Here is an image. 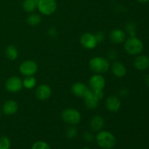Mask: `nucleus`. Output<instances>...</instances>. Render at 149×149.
I'll return each instance as SVG.
<instances>
[{
    "label": "nucleus",
    "mask_w": 149,
    "mask_h": 149,
    "mask_svg": "<svg viewBox=\"0 0 149 149\" xmlns=\"http://www.w3.org/2000/svg\"><path fill=\"white\" fill-rule=\"evenodd\" d=\"M95 140L97 145L103 149L113 148L116 143L115 136L109 131H100L96 135Z\"/></svg>",
    "instance_id": "1"
},
{
    "label": "nucleus",
    "mask_w": 149,
    "mask_h": 149,
    "mask_svg": "<svg viewBox=\"0 0 149 149\" xmlns=\"http://www.w3.org/2000/svg\"><path fill=\"white\" fill-rule=\"evenodd\" d=\"M124 47L129 55H138L143 50L144 45L142 41L137 36H130L125 40Z\"/></svg>",
    "instance_id": "2"
},
{
    "label": "nucleus",
    "mask_w": 149,
    "mask_h": 149,
    "mask_svg": "<svg viewBox=\"0 0 149 149\" xmlns=\"http://www.w3.org/2000/svg\"><path fill=\"white\" fill-rule=\"evenodd\" d=\"M89 66L93 72L96 74H104L110 68V63L107 59L102 57H94L89 63Z\"/></svg>",
    "instance_id": "3"
},
{
    "label": "nucleus",
    "mask_w": 149,
    "mask_h": 149,
    "mask_svg": "<svg viewBox=\"0 0 149 149\" xmlns=\"http://www.w3.org/2000/svg\"><path fill=\"white\" fill-rule=\"evenodd\" d=\"M103 90H90L84 97L86 107L88 109H95L97 107L100 100L103 98Z\"/></svg>",
    "instance_id": "4"
},
{
    "label": "nucleus",
    "mask_w": 149,
    "mask_h": 149,
    "mask_svg": "<svg viewBox=\"0 0 149 149\" xmlns=\"http://www.w3.org/2000/svg\"><path fill=\"white\" fill-rule=\"evenodd\" d=\"M61 117L65 123L70 125H77L81 121V113L75 109H65L61 113Z\"/></svg>",
    "instance_id": "5"
},
{
    "label": "nucleus",
    "mask_w": 149,
    "mask_h": 149,
    "mask_svg": "<svg viewBox=\"0 0 149 149\" xmlns=\"http://www.w3.org/2000/svg\"><path fill=\"white\" fill-rule=\"evenodd\" d=\"M57 7L55 0H39L37 9L45 15H51L56 11Z\"/></svg>",
    "instance_id": "6"
},
{
    "label": "nucleus",
    "mask_w": 149,
    "mask_h": 149,
    "mask_svg": "<svg viewBox=\"0 0 149 149\" xmlns=\"http://www.w3.org/2000/svg\"><path fill=\"white\" fill-rule=\"evenodd\" d=\"M20 72L26 77L33 76L38 71V65L32 60H26L20 64L19 67Z\"/></svg>",
    "instance_id": "7"
},
{
    "label": "nucleus",
    "mask_w": 149,
    "mask_h": 149,
    "mask_svg": "<svg viewBox=\"0 0 149 149\" xmlns=\"http://www.w3.org/2000/svg\"><path fill=\"white\" fill-rule=\"evenodd\" d=\"M5 87L6 90L10 93H17L23 87V80L16 76L10 77L6 81Z\"/></svg>",
    "instance_id": "8"
},
{
    "label": "nucleus",
    "mask_w": 149,
    "mask_h": 149,
    "mask_svg": "<svg viewBox=\"0 0 149 149\" xmlns=\"http://www.w3.org/2000/svg\"><path fill=\"white\" fill-rule=\"evenodd\" d=\"M80 43L83 47L87 49H94L97 45V42L95 37V35L92 34L91 33H83L80 38Z\"/></svg>",
    "instance_id": "9"
},
{
    "label": "nucleus",
    "mask_w": 149,
    "mask_h": 149,
    "mask_svg": "<svg viewBox=\"0 0 149 149\" xmlns=\"http://www.w3.org/2000/svg\"><path fill=\"white\" fill-rule=\"evenodd\" d=\"M89 84L92 90H103L106 86V79L101 74H94L90 77Z\"/></svg>",
    "instance_id": "10"
},
{
    "label": "nucleus",
    "mask_w": 149,
    "mask_h": 149,
    "mask_svg": "<svg viewBox=\"0 0 149 149\" xmlns=\"http://www.w3.org/2000/svg\"><path fill=\"white\" fill-rule=\"evenodd\" d=\"M51 94L52 90L48 84H40L36 90V96L39 100H47L51 96Z\"/></svg>",
    "instance_id": "11"
},
{
    "label": "nucleus",
    "mask_w": 149,
    "mask_h": 149,
    "mask_svg": "<svg viewBox=\"0 0 149 149\" xmlns=\"http://www.w3.org/2000/svg\"><path fill=\"white\" fill-rule=\"evenodd\" d=\"M127 39V33L125 31L119 29H115L110 33V39L113 43L119 45L125 42Z\"/></svg>",
    "instance_id": "12"
},
{
    "label": "nucleus",
    "mask_w": 149,
    "mask_h": 149,
    "mask_svg": "<svg viewBox=\"0 0 149 149\" xmlns=\"http://www.w3.org/2000/svg\"><path fill=\"white\" fill-rule=\"evenodd\" d=\"M122 103L119 97L115 95H111L106 99V109L111 112H116L120 109Z\"/></svg>",
    "instance_id": "13"
},
{
    "label": "nucleus",
    "mask_w": 149,
    "mask_h": 149,
    "mask_svg": "<svg viewBox=\"0 0 149 149\" xmlns=\"http://www.w3.org/2000/svg\"><path fill=\"white\" fill-rule=\"evenodd\" d=\"M133 64L134 67L138 71H145L149 68V58L146 55H138Z\"/></svg>",
    "instance_id": "14"
},
{
    "label": "nucleus",
    "mask_w": 149,
    "mask_h": 149,
    "mask_svg": "<svg viewBox=\"0 0 149 149\" xmlns=\"http://www.w3.org/2000/svg\"><path fill=\"white\" fill-rule=\"evenodd\" d=\"M89 90L90 89L81 82L75 83L73 84L72 87H71V91L74 95L79 97H83V98L87 95Z\"/></svg>",
    "instance_id": "15"
},
{
    "label": "nucleus",
    "mask_w": 149,
    "mask_h": 149,
    "mask_svg": "<svg viewBox=\"0 0 149 149\" xmlns=\"http://www.w3.org/2000/svg\"><path fill=\"white\" fill-rule=\"evenodd\" d=\"M18 110V104L14 100H7L2 106V111L7 116L15 114Z\"/></svg>",
    "instance_id": "16"
},
{
    "label": "nucleus",
    "mask_w": 149,
    "mask_h": 149,
    "mask_svg": "<svg viewBox=\"0 0 149 149\" xmlns=\"http://www.w3.org/2000/svg\"><path fill=\"white\" fill-rule=\"evenodd\" d=\"M105 121L100 116H95L90 121V127L94 132H100L104 127Z\"/></svg>",
    "instance_id": "17"
},
{
    "label": "nucleus",
    "mask_w": 149,
    "mask_h": 149,
    "mask_svg": "<svg viewBox=\"0 0 149 149\" xmlns=\"http://www.w3.org/2000/svg\"><path fill=\"white\" fill-rule=\"evenodd\" d=\"M111 71L116 77H123L126 75L127 69L125 65L119 62H114L111 65Z\"/></svg>",
    "instance_id": "18"
},
{
    "label": "nucleus",
    "mask_w": 149,
    "mask_h": 149,
    "mask_svg": "<svg viewBox=\"0 0 149 149\" xmlns=\"http://www.w3.org/2000/svg\"><path fill=\"white\" fill-rule=\"evenodd\" d=\"M39 0H23V8L28 13H33L38 7Z\"/></svg>",
    "instance_id": "19"
},
{
    "label": "nucleus",
    "mask_w": 149,
    "mask_h": 149,
    "mask_svg": "<svg viewBox=\"0 0 149 149\" xmlns=\"http://www.w3.org/2000/svg\"><path fill=\"white\" fill-rule=\"evenodd\" d=\"M5 55L6 57L9 60H10V61H15L18 57V51H17V49L16 48V47H15L14 45H10L9 46H7V47L6 48Z\"/></svg>",
    "instance_id": "20"
},
{
    "label": "nucleus",
    "mask_w": 149,
    "mask_h": 149,
    "mask_svg": "<svg viewBox=\"0 0 149 149\" xmlns=\"http://www.w3.org/2000/svg\"><path fill=\"white\" fill-rule=\"evenodd\" d=\"M36 84V80L33 76L26 77V78L23 80V86L28 90L33 88Z\"/></svg>",
    "instance_id": "21"
},
{
    "label": "nucleus",
    "mask_w": 149,
    "mask_h": 149,
    "mask_svg": "<svg viewBox=\"0 0 149 149\" xmlns=\"http://www.w3.org/2000/svg\"><path fill=\"white\" fill-rule=\"evenodd\" d=\"M42 21V17L39 15L31 13L27 18V23L31 26H38Z\"/></svg>",
    "instance_id": "22"
},
{
    "label": "nucleus",
    "mask_w": 149,
    "mask_h": 149,
    "mask_svg": "<svg viewBox=\"0 0 149 149\" xmlns=\"http://www.w3.org/2000/svg\"><path fill=\"white\" fill-rule=\"evenodd\" d=\"M136 25L133 22H128L125 25V32L130 35V37L136 36Z\"/></svg>",
    "instance_id": "23"
},
{
    "label": "nucleus",
    "mask_w": 149,
    "mask_h": 149,
    "mask_svg": "<svg viewBox=\"0 0 149 149\" xmlns=\"http://www.w3.org/2000/svg\"><path fill=\"white\" fill-rule=\"evenodd\" d=\"M77 134H78V130H77L75 125H71L69 127L67 128L66 131H65V135L69 139H72V138H76Z\"/></svg>",
    "instance_id": "24"
},
{
    "label": "nucleus",
    "mask_w": 149,
    "mask_h": 149,
    "mask_svg": "<svg viewBox=\"0 0 149 149\" xmlns=\"http://www.w3.org/2000/svg\"><path fill=\"white\" fill-rule=\"evenodd\" d=\"M10 146H11V142L7 137H0V149H10Z\"/></svg>",
    "instance_id": "25"
},
{
    "label": "nucleus",
    "mask_w": 149,
    "mask_h": 149,
    "mask_svg": "<svg viewBox=\"0 0 149 149\" xmlns=\"http://www.w3.org/2000/svg\"><path fill=\"white\" fill-rule=\"evenodd\" d=\"M31 149H51L50 146L45 141H37L32 146Z\"/></svg>",
    "instance_id": "26"
},
{
    "label": "nucleus",
    "mask_w": 149,
    "mask_h": 149,
    "mask_svg": "<svg viewBox=\"0 0 149 149\" xmlns=\"http://www.w3.org/2000/svg\"><path fill=\"white\" fill-rule=\"evenodd\" d=\"M83 138H84V140L86 141V142L90 143V142H92L93 141H94L95 137L94 135H93L92 133H90V132H84V135H83Z\"/></svg>",
    "instance_id": "27"
},
{
    "label": "nucleus",
    "mask_w": 149,
    "mask_h": 149,
    "mask_svg": "<svg viewBox=\"0 0 149 149\" xmlns=\"http://www.w3.org/2000/svg\"><path fill=\"white\" fill-rule=\"evenodd\" d=\"M95 37L97 43H99V42H102L105 39L104 33H103V32H101V31L97 32V33L95 34Z\"/></svg>",
    "instance_id": "28"
},
{
    "label": "nucleus",
    "mask_w": 149,
    "mask_h": 149,
    "mask_svg": "<svg viewBox=\"0 0 149 149\" xmlns=\"http://www.w3.org/2000/svg\"><path fill=\"white\" fill-rule=\"evenodd\" d=\"M108 58L111 60H114L116 59V57H117V52L115 49H111L108 52Z\"/></svg>",
    "instance_id": "29"
},
{
    "label": "nucleus",
    "mask_w": 149,
    "mask_h": 149,
    "mask_svg": "<svg viewBox=\"0 0 149 149\" xmlns=\"http://www.w3.org/2000/svg\"><path fill=\"white\" fill-rule=\"evenodd\" d=\"M47 33L49 36H51V37H55V36H57V34H58V31H57L55 28L52 27L49 28V29H48Z\"/></svg>",
    "instance_id": "30"
},
{
    "label": "nucleus",
    "mask_w": 149,
    "mask_h": 149,
    "mask_svg": "<svg viewBox=\"0 0 149 149\" xmlns=\"http://www.w3.org/2000/svg\"><path fill=\"white\" fill-rule=\"evenodd\" d=\"M129 93V91L127 88H122L119 90V95L122 96V97H125L127 96Z\"/></svg>",
    "instance_id": "31"
},
{
    "label": "nucleus",
    "mask_w": 149,
    "mask_h": 149,
    "mask_svg": "<svg viewBox=\"0 0 149 149\" xmlns=\"http://www.w3.org/2000/svg\"><path fill=\"white\" fill-rule=\"evenodd\" d=\"M145 83L146 84L147 87H149V74H148V75L145 78Z\"/></svg>",
    "instance_id": "32"
},
{
    "label": "nucleus",
    "mask_w": 149,
    "mask_h": 149,
    "mask_svg": "<svg viewBox=\"0 0 149 149\" xmlns=\"http://www.w3.org/2000/svg\"><path fill=\"white\" fill-rule=\"evenodd\" d=\"M138 2L142 3V4H146V3H148L149 1V0H137Z\"/></svg>",
    "instance_id": "33"
},
{
    "label": "nucleus",
    "mask_w": 149,
    "mask_h": 149,
    "mask_svg": "<svg viewBox=\"0 0 149 149\" xmlns=\"http://www.w3.org/2000/svg\"><path fill=\"white\" fill-rule=\"evenodd\" d=\"M81 149H90V148H86V147H85V148H81Z\"/></svg>",
    "instance_id": "34"
},
{
    "label": "nucleus",
    "mask_w": 149,
    "mask_h": 149,
    "mask_svg": "<svg viewBox=\"0 0 149 149\" xmlns=\"http://www.w3.org/2000/svg\"><path fill=\"white\" fill-rule=\"evenodd\" d=\"M0 116H1V111H0Z\"/></svg>",
    "instance_id": "35"
}]
</instances>
